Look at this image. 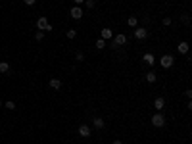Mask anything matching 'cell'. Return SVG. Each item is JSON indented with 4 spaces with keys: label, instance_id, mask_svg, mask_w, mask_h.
Wrapping results in <instances>:
<instances>
[{
    "label": "cell",
    "instance_id": "1",
    "mask_svg": "<svg viewBox=\"0 0 192 144\" xmlns=\"http://www.w3.org/2000/svg\"><path fill=\"white\" fill-rule=\"evenodd\" d=\"M37 27H39V31H52V29H54L50 23H48V19H46L44 15L37 19Z\"/></svg>",
    "mask_w": 192,
    "mask_h": 144
},
{
    "label": "cell",
    "instance_id": "2",
    "mask_svg": "<svg viewBox=\"0 0 192 144\" xmlns=\"http://www.w3.org/2000/svg\"><path fill=\"white\" fill-rule=\"evenodd\" d=\"M152 125H154V127H163V125H165V117L161 115V113L152 115Z\"/></svg>",
    "mask_w": 192,
    "mask_h": 144
},
{
    "label": "cell",
    "instance_id": "3",
    "mask_svg": "<svg viewBox=\"0 0 192 144\" xmlns=\"http://www.w3.org/2000/svg\"><path fill=\"white\" fill-rule=\"evenodd\" d=\"M173 62H175V58L167 54V56H161L160 64H161V67H165V69H167V67H171V65H173Z\"/></svg>",
    "mask_w": 192,
    "mask_h": 144
},
{
    "label": "cell",
    "instance_id": "4",
    "mask_svg": "<svg viewBox=\"0 0 192 144\" xmlns=\"http://www.w3.org/2000/svg\"><path fill=\"white\" fill-rule=\"evenodd\" d=\"M125 42H127V37H125L123 33H119L117 37L114 38V42H111V46H114V48H117V46H121V44H125Z\"/></svg>",
    "mask_w": 192,
    "mask_h": 144
},
{
    "label": "cell",
    "instance_id": "5",
    "mask_svg": "<svg viewBox=\"0 0 192 144\" xmlns=\"http://www.w3.org/2000/svg\"><path fill=\"white\" fill-rule=\"evenodd\" d=\"M135 37L142 41V38H146V37H148V31H146L144 27H137V29H135Z\"/></svg>",
    "mask_w": 192,
    "mask_h": 144
},
{
    "label": "cell",
    "instance_id": "6",
    "mask_svg": "<svg viewBox=\"0 0 192 144\" xmlns=\"http://www.w3.org/2000/svg\"><path fill=\"white\" fill-rule=\"evenodd\" d=\"M71 17L73 19H81L83 17V10L79 8V6H73V8H71Z\"/></svg>",
    "mask_w": 192,
    "mask_h": 144
},
{
    "label": "cell",
    "instance_id": "7",
    "mask_svg": "<svg viewBox=\"0 0 192 144\" xmlns=\"http://www.w3.org/2000/svg\"><path fill=\"white\" fill-rule=\"evenodd\" d=\"M79 135H81L83 138H88V136H90V129H88V125H81V127H79Z\"/></svg>",
    "mask_w": 192,
    "mask_h": 144
},
{
    "label": "cell",
    "instance_id": "8",
    "mask_svg": "<svg viewBox=\"0 0 192 144\" xmlns=\"http://www.w3.org/2000/svg\"><path fill=\"white\" fill-rule=\"evenodd\" d=\"M154 108L158 110V112H161V110L165 108V100H163V98H156V102H154Z\"/></svg>",
    "mask_w": 192,
    "mask_h": 144
},
{
    "label": "cell",
    "instance_id": "9",
    "mask_svg": "<svg viewBox=\"0 0 192 144\" xmlns=\"http://www.w3.org/2000/svg\"><path fill=\"white\" fill-rule=\"evenodd\" d=\"M92 123H94L96 129H104V119H102V117H94V121H92Z\"/></svg>",
    "mask_w": 192,
    "mask_h": 144
},
{
    "label": "cell",
    "instance_id": "10",
    "mask_svg": "<svg viewBox=\"0 0 192 144\" xmlns=\"http://www.w3.org/2000/svg\"><path fill=\"white\" fill-rule=\"evenodd\" d=\"M50 87L56 88V90H60V88H62V81H60V79H52L50 81Z\"/></svg>",
    "mask_w": 192,
    "mask_h": 144
},
{
    "label": "cell",
    "instance_id": "11",
    "mask_svg": "<svg viewBox=\"0 0 192 144\" xmlns=\"http://www.w3.org/2000/svg\"><path fill=\"white\" fill-rule=\"evenodd\" d=\"M104 41H108V38H111V29H102V37Z\"/></svg>",
    "mask_w": 192,
    "mask_h": 144
},
{
    "label": "cell",
    "instance_id": "12",
    "mask_svg": "<svg viewBox=\"0 0 192 144\" xmlns=\"http://www.w3.org/2000/svg\"><path fill=\"white\" fill-rule=\"evenodd\" d=\"M154 60H156V58H154V54H150V52H148V54H144V62H146V64H154Z\"/></svg>",
    "mask_w": 192,
    "mask_h": 144
},
{
    "label": "cell",
    "instance_id": "13",
    "mask_svg": "<svg viewBox=\"0 0 192 144\" xmlns=\"http://www.w3.org/2000/svg\"><path fill=\"white\" fill-rule=\"evenodd\" d=\"M179 52H181V54H186V52H188V44H186V42H181V44H179Z\"/></svg>",
    "mask_w": 192,
    "mask_h": 144
},
{
    "label": "cell",
    "instance_id": "14",
    "mask_svg": "<svg viewBox=\"0 0 192 144\" xmlns=\"http://www.w3.org/2000/svg\"><path fill=\"white\" fill-rule=\"evenodd\" d=\"M146 81H148V83H156V73H154V71L146 73Z\"/></svg>",
    "mask_w": 192,
    "mask_h": 144
},
{
    "label": "cell",
    "instance_id": "15",
    "mask_svg": "<svg viewBox=\"0 0 192 144\" xmlns=\"http://www.w3.org/2000/svg\"><path fill=\"white\" fill-rule=\"evenodd\" d=\"M10 71V65L6 64V62H2V64H0V73H8Z\"/></svg>",
    "mask_w": 192,
    "mask_h": 144
},
{
    "label": "cell",
    "instance_id": "16",
    "mask_svg": "<svg viewBox=\"0 0 192 144\" xmlns=\"http://www.w3.org/2000/svg\"><path fill=\"white\" fill-rule=\"evenodd\" d=\"M104 46H106V41H104V38H98V41H96V48H98V50H102Z\"/></svg>",
    "mask_w": 192,
    "mask_h": 144
},
{
    "label": "cell",
    "instance_id": "17",
    "mask_svg": "<svg viewBox=\"0 0 192 144\" xmlns=\"http://www.w3.org/2000/svg\"><path fill=\"white\" fill-rule=\"evenodd\" d=\"M137 23H138V19L135 17V15H131V17H129V25H131V27H137Z\"/></svg>",
    "mask_w": 192,
    "mask_h": 144
},
{
    "label": "cell",
    "instance_id": "18",
    "mask_svg": "<svg viewBox=\"0 0 192 144\" xmlns=\"http://www.w3.org/2000/svg\"><path fill=\"white\" fill-rule=\"evenodd\" d=\"M77 37V31H75V29H69L67 31V38H75Z\"/></svg>",
    "mask_w": 192,
    "mask_h": 144
},
{
    "label": "cell",
    "instance_id": "19",
    "mask_svg": "<svg viewBox=\"0 0 192 144\" xmlns=\"http://www.w3.org/2000/svg\"><path fill=\"white\" fill-rule=\"evenodd\" d=\"M4 106L8 108V110H14V108H15V104L12 102V100H8V102H4Z\"/></svg>",
    "mask_w": 192,
    "mask_h": 144
},
{
    "label": "cell",
    "instance_id": "20",
    "mask_svg": "<svg viewBox=\"0 0 192 144\" xmlns=\"http://www.w3.org/2000/svg\"><path fill=\"white\" fill-rule=\"evenodd\" d=\"M75 60H77V62H83V60H85V56H83V52H77V54H75Z\"/></svg>",
    "mask_w": 192,
    "mask_h": 144
},
{
    "label": "cell",
    "instance_id": "21",
    "mask_svg": "<svg viewBox=\"0 0 192 144\" xmlns=\"http://www.w3.org/2000/svg\"><path fill=\"white\" fill-rule=\"evenodd\" d=\"M35 38H37V41H42V38H44V31H39V33H37V37H35Z\"/></svg>",
    "mask_w": 192,
    "mask_h": 144
},
{
    "label": "cell",
    "instance_id": "22",
    "mask_svg": "<svg viewBox=\"0 0 192 144\" xmlns=\"http://www.w3.org/2000/svg\"><path fill=\"white\" fill-rule=\"evenodd\" d=\"M85 4H87V8H94V0H85Z\"/></svg>",
    "mask_w": 192,
    "mask_h": 144
},
{
    "label": "cell",
    "instance_id": "23",
    "mask_svg": "<svg viewBox=\"0 0 192 144\" xmlns=\"http://www.w3.org/2000/svg\"><path fill=\"white\" fill-rule=\"evenodd\" d=\"M23 2H25V4H27V6H31V4H35V0H23Z\"/></svg>",
    "mask_w": 192,
    "mask_h": 144
},
{
    "label": "cell",
    "instance_id": "24",
    "mask_svg": "<svg viewBox=\"0 0 192 144\" xmlns=\"http://www.w3.org/2000/svg\"><path fill=\"white\" fill-rule=\"evenodd\" d=\"M75 2H77V4H83V2H85V0H75Z\"/></svg>",
    "mask_w": 192,
    "mask_h": 144
},
{
    "label": "cell",
    "instance_id": "25",
    "mask_svg": "<svg viewBox=\"0 0 192 144\" xmlns=\"http://www.w3.org/2000/svg\"><path fill=\"white\" fill-rule=\"evenodd\" d=\"M114 144H123V142H121V140H115V142Z\"/></svg>",
    "mask_w": 192,
    "mask_h": 144
},
{
    "label": "cell",
    "instance_id": "26",
    "mask_svg": "<svg viewBox=\"0 0 192 144\" xmlns=\"http://www.w3.org/2000/svg\"><path fill=\"white\" fill-rule=\"evenodd\" d=\"M0 106H2V102H0Z\"/></svg>",
    "mask_w": 192,
    "mask_h": 144
}]
</instances>
